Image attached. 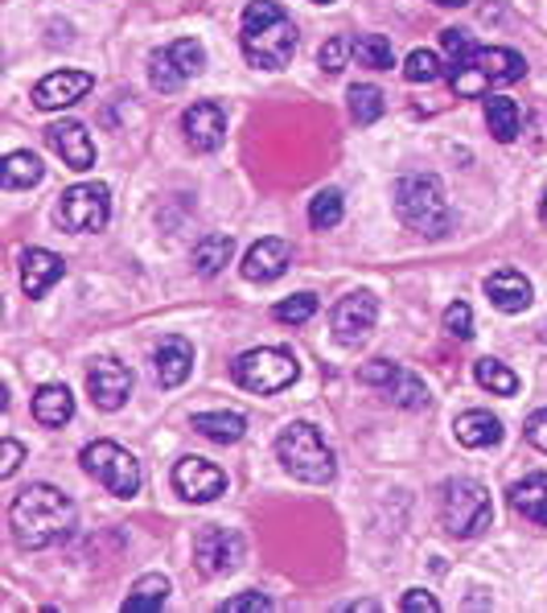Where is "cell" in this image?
I'll list each match as a JSON object with an SVG mask.
<instances>
[{
    "label": "cell",
    "mask_w": 547,
    "mask_h": 613,
    "mask_svg": "<svg viewBox=\"0 0 547 613\" xmlns=\"http://www.w3.org/2000/svg\"><path fill=\"white\" fill-rule=\"evenodd\" d=\"M453 432L465 449H494L498 441H502V420L490 416V412L473 408V412H461V416H457Z\"/></svg>",
    "instance_id": "cell-21"
},
{
    "label": "cell",
    "mask_w": 547,
    "mask_h": 613,
    "mask_svg": "<svg viewBox=\"0 0 547 613\" xmlns=\"http://www.w3.org/2000/svg\"><path fill=\"white\" fill-rule=\"evenodd\" d=\"M272 610V597L264 593H239L231 597V601H223V613H264Z\"/></svg>",
    "instance_id": "cell-42"
},
{
    "label": "cell",
    "mask_w": 547,
    "mask_h": 613,
    "mask_svg": "<svg viewBox=\"0 0 547 613\" xmlns=\"http://www.w3.org/2000/svg\"><path fill=\"white\" fill-rule=\"evenodd\" d=\"M486 124H490V132H494V140H498V145H510V140L519 136V128H523L519 103H514V99H507V95H490V99H486Z\"/></svg>",
    "instance_id": "cell-26"
},
{
    "label": "cell",
    "mask_w": 547,
    "mask_h": 613,
    "mask_svg": "<svg viewBox=\"0 0 547 613\" xmlns=\"http://www.w3.org/2000/svg\"><path fill=\"white\" fill-rule=\"evenodd\" d=\"M46 140H50V149L62 157L66 169L87 173V169L95 165V140L78 120H58V124H50V128H46Z\"/></svg>",
    "instance_id": "cell-16"
},
{
    "label": "cell",
    "mask_w": 547,
    "mask_h": 613,
    "mask_svg": "<svg viewBox=\"0 0 547 613\" xmlns=\"http://www.w3.org/2000/svg\"><path fill=\"white\" fill-rule=\"evenodd\" d=\"M440 50H445L449 66L457 71V66H461V62H465V58H470L477 46H473L470 29H440Z\"/></svg>",
    "instance_id": "cell-39"
},
{
    "label": "cell",
    "mask_w": 547,
    "mask_h": 613,
    "mask_svg": "<svg viewBox=\"0 0 547 613\" xmlns=\"http://www.w3.org/2000/svg\"><path fill=\"white\" fill-rule=\"evenodd\" d=\"M378 321V301L371 293H350V297H341L334 305V314H330V326H334V338H338L341 346H359L362 338L375 330Z\"/></svg>",
    "instance_id": "cell-13"
},
{
    "label": "cell",
    "mask_w": 547,
    "mask_h": 613,
    "mask_svg": "<svg viewBox=\"0 0 547 613\" xmlns=\"http://www.w3.org/2000/svg\"><path fill=\"white\" fill-rule=\"evenodd\" d=\"M231 375H235V383H239V388L256 391V395H276V391L297 383L301 367H297L293 351H281V346H260V351L239 354V358H235V367H231Z\"/></svg>",
    "instance_id": "cell-8"
},
{
    "label": "cell",
    "mask_w": 547,
    "mask_h": 613,
    "mask_svg": "<svg viewBox=\"0 0 547 613\" xmlns=\"http://www.w3.org/2000/svg\"><path fill=\"white\" fill-rule=\"evenodd\" d=\"M396 375H399L396 363H383V358H378V363H366V367H362L359 383H366V388H391Z\"/></svg>",
    "instance_id": "cell-41"
},
{
    "label": "cell",
    "mask_w": 547,
    "mask_h": 613,
    "mask_svg": "<svg viewBox=\"0 0 547 613\" xmlns=\"http://www.w3.org/2000/svg\"><path fill=\"white\" fill-rule=\"evenodd\" d=\"M87 391H91V404L103 412H120L133 395V371L120 363V358H95L91 371H87Z\"/></svg>",
    "instance_id": "cell-11"
},
{
    "label": "cell",
    "mask_w": 547,
    "mask_h": 613,
    "mask_svg": "<svg viewBox=\"0 0 547 613\" xmlns=\"http://www.w3.org/2000/svg\"><path fill=\"white\" fill-rule=\"evenodd\" d=\"M231 256H235V240L231 235H207V240L194 247V272L207 280L219 277L231 263Z\"/></svg>",
    "instance_id": "cell-28"
},
{
    "label": "cell",
    "mask_w": 547,
    "mask_h": 613,
    "mask_svg": "<svg viewBox=\"0 0 547 613\" xmlns=\"http://www.w3.org/2000/svg\"><path fill=\"white\" fill-rule=\"evenodd\" d=\"M288 263H293L288 243L276 240V235H268V240H260L244 256V277L251 280V284H272V280L284 277V268H288Z\"/></svg>",
    "instance_id": "cell-18"
},
{
    "label": "cell",
    "mask_w": 547,
    "mask_h": 613,
    "mask_svg": "<svg viewBox=\"0 0 547 613\" xmlns=\"http://www.w3.org/2000/svg\"><path fill=\"white\" fill-rule=\"evenodd\" d=\"M244 54L260 71H284L297 54V25L276 0H251L244 9Z\"/></svg>",
    "instance_id": "cell-2"
},
{
    "label": "cell",
    "mask_w": 547,
    "mask_h": 613,
    "mask_svg": "<svg viewBox=\"0 0 547 613\" xmlns=\"http://www.w3.org/2000/svg\"><path fill=\"white\" fill-rule=\"evenodd\" d=\"M527 75V58L507 46H490V50H473L461 66L453 71V95L461 99H477L490 95V87H507Z\"/></svg>",
    "instance_id": "cell-5"
},
{
    "label": "cell",
    "mask_w": 547,
    "mask_h": 613,
    "mask_svg": "<svg viewBox=\"0 0 547 613\" xmlns=\"http://www.w3.org/2000/svg\"><path fill=\"white\" fill-rule=\"evenodd\" d=\"M313 314H318V297H313V293H297V297L281 301V305L272 309V317H276L281 326H304Z\"/></svg>",
    "instance_id": "cell-37"
},
{
    "label": "cell",
    "mask_w": 547,
    "mask_h": 613,
    "mask_svg": "<svg viewBox=\"0 0 547 613\" xmlns=\"http://www.w3.org/2000/svg\"><path fill=\"white\" fill-rule=\"evenodd\" d=\"M309 223H313V231H330V226L341 223V194L338 189H321L318 198L309 203Z\"/></svg>",
    "instance_id": "cell-35"
},
{
    "label": "cell",
    "mask_w": 547,
    "mask_h": 613,
    "mask_svg": "<svg viewBox=\"0 0 547 613\" xmlns=\"http://www.w3.org/2000/svg\"><path fill=\"white\" fill-rule=\"evenodd\" d=\"M170 58H173V66L182 71L186 78L194 75H202L207 71V50H202V41H194V38H177L170 46Z\"/></svg>",
    "instance_id": "cell-34"
},
{
    "label": "cell",
    "mask_w": 547,
    "mask_h": 613,
    "mask_svg": "<svg viewBox=\"0 0 547 613\" xmlns=\"http://www.w3.org/2000/svg\"><path fill=\"white\" fill-rule=\"evenodd\" d=\"M445 330H449V338H457V342H470L473 338V309L465 301H453V305L445 309Z\"/></svg>",
    "instance_id": "cell-40"
},
{
    "label": "cell",
    "mask_w": 547,
    "mask_h": 613,
    "mask_svg": "<svg viewBox=\"0 0 547 613\" xmlns=\"http://www.w3.org/2000/svg\"><path fill=\"white\" fill-rule=\"evenodd\" d=\"M523 432H527V441L539 449V453H547V408L531 412L527 425H523Z\"/></svg>",
    "instance_id": "cell-45"
},
{
    "label": "cell",
    "mask_w": 547,
    "mask_h": 613,
    "mask_svg": "<svg viewBox=\"0 0 547 613\" xmlns=\"http://www.w3.org/2000/svg\"><path fill=\"white\" fill-rule=\"evenodd\" d=\"M539 219L547 223V194H544V206H539Z\"/></svg>",
    "instance_id": "cell-47"
},
{
    "label": "cell",
    "mask_w": 547,
    "mask_h": 613,
    "mask_svg": "<svg viewBox=\"0 0 547 613\" xmlns=\"http://www.w3.org/2000/svg\"><path fill=\"white\" fill-rule=\"evenodd\" d=\"M112 219V189L103 182H78L62 194L58 203V223L75 235H87V231H103Z\"/></svg>",
    "instance_id": "cell-9"
},
{
    "label": "cell",
    "mask_w": 547,
    "mask_h": 613,
    "mask_svg": "<svg viewBox=\"0 0 547 613\" xmlns=\"http://www.w3.org/2000/svg\"><path fill=\"white\" fill-rule=\"evenodd\" d=\"M433 4H440V9H461V4H470V0H433Z\"/></svg>",
    "instance_id": "cell-46"
},
{
    "label": "cell",
    "mask_w": 547,
    "mask_h": 613,
    "mask_svg": "<svg viewBox=\"0 0 547 613\" xmlns=\"http://www.w3.org/2000/svg\"><path fill=\"white\" fill-rule=\"evenodd\" d=\"M91 87H95V75H87V71H54V75H46L34 87V108H41V112H62V108H71L78 99H87Z\"/></svg>",
    "instance_id": "cell-14"
},
{
    "label": "cell",
    "mask_w": 547,
    "mask_h": 613,
    "mask_svg": "<svg viewBox=\"0 0 547 613\" xmlns=\"http://www.w3.org/2000/svg\"><path fill=\"white\" fill-rule=\"evenodd\" d=\"M396 214L403 226H412L420 235H445L449 231V203L445 186L433 173H408L396 182Z\"/></svg>",
    "instance_id": "cell-4"
},
{
    "label": "cell",
    "mask_w": 547,
    "mask_h": 613,
    "mask_svg": "<svg viewBox=\"0 0 547 613\" xmlns=\"http://www.w3.org/2000/svg\"><path fill=\"white\" fill-rule=\"evenodd\" d=\"M350 54H355V41H350V38H330L325 46H321V54H318L321 71H325V75H341V71H346V62H350Z\"/></svg>",
    "instance_id": "cell-38"
},
{
    "label": "cell",
    "mask_w": 547,
    "mask_h": 613,
    "mask_svg": "<svg viewBox=\"0 0 547 613\" xmlns=\"http://www.w3.org/2000/svg\"><path fill=\"white\" fill-rule=\"evenodd\" d=\"M276 457H281V465L293 478H301L309 486L334 482V474H338L334 449L321 441V432L309 420H297V425L284 428L276 437Z\"/></svg>",
    "instance_id": "cell-3"
},
{
    "label": "cell",
    "mask_w": 547,
    "mask_h": 613,
    "mask_svg": "<svg viewBox=\"0 0 547 613\" xmlns=\"http://www.w3.org/2000/svg\"><path fill=\"white\" fill-rule=\"evenodd\" d=\"M247 543L239 531L231 527H202L198 539H194V564L202 576H227L244 564Z\"/></svg>",
    "instance_id": "cell-10"
},
{
    "label": "cell",
    "mask_w": 547,
    "mask_h": 613,
    "mask_svg": "<svg viewBox=\"0 0 547 613\" xmlns=\"http://www.w3.org/2000/svg\"><path fill=\"white\" fill-rule=\"evenodd\" d=\"M313 4H334V0H313Z\"/></svg>",
    "instance_id": "cell-48"
},
{
    "label": "cell",
    "mask_w": 547,
    "mask_h": 613,
    "mask_svg": "<svg viewBox=\"0 0 547 613\" xmlns=\"http://www.w3.org/2000/svg\"><path fill=\"white\" fill-rule=\"evenodd\" d=\"M387 395L396 400L399 408H408V412H424L428 408V388L415 379V375H408V371H399L396 375V383L387 388Z\"/></svg>",
    "instance_id": "cell-32"
},
{
    "label": "cell",
    "mask_w": 547,
    "mask_h": 613,
    "mask_svg": "<svg viewBox=\"0 0 547 613\" xmlns=\"http://www.w3.org/2000/svg\"><path fill=\"white\" fill-rule=\"evenodd\" d=\"M350 115L359 124H375L378 115H383V91H378L375 83H355L350 87Z\"/></svg>",
    "instance_id": "cell-31"
},
{
    "label": "cell",
    "mask_w": 547,
    "mask_h": 613,
    "mask_svg": "<svg viewBox=\"0 0 547 613\" xmlns=\"http://www.w3.org/2000/svg\"><path fill=\"white\" fill-rule=\"evenodd\" d=\"M440 75H445V66H440L436 50H412L408 62H403V78L408 83H436Z\"/></svg>",
    "instance_id": "cell-36"
},
{
    "label": "cell",
    "mask_w": 547,
    "mask_h": 613,
    "mask_svg": "<svg viewBox=\"0 0 547 613\" xmlns=\"http://www.w3.org/2000/svg\"><path fill=\"white\" fill-rule=\"evenodd\" d=\"M194 432H202L214 445H235V441H244L247 420L239 412H198L194 416Z\"/></svg>",
    "instance_id": "cell-24"
},
{
    "label": "cell",
    "mask_w": 547,
    "mask_h": 613,
    "mask_svg": "<svg viewBox=\"0 0 547 613\" xmlns=\"http://www.w3.org/2000/svg\"><path fill=\"white\" fill-rule=\"evenodd\" d=\"M173 490L186 502H214L227 494V474L207 457H182L173 465Z\"/></svg>",
    "instance_id": "cell-12"
},
{
    "label": "cell",
    "mask_w": 547,
    "mask_h": 613,
    "mask_svg": "<svg viewBox=\"0 0 547 613\" xmlns=\"http://www.w3.org/2000/svg\"><path fill=\"white\" fill-rule=\"evenodd\" d=\"M152 367H157V383L161 388H182L189 379V371H194V346H189L182 334H170L161 338V346H157V354H152Z\"/></svg>",
    "instance_id": "cell-19"
},
{
    "label": "cell",
    "mask_w": 547,
    "mask_h": 613,
    "mask_svg": "<svg viewBox=\"0 0 547 613\" xmlns=\"http://www.w3.org/2000/svg\"><path fill=\"white\" fill-rule=\"evenodd\" d=\"M0 173H4V186H9V189H29V186H38L41 177H46V165H41L38 152L17 149V152H9V157H4Z\"/></svg>",
    "instance_id": "cell-27"
},
{
    "label": "cell",
    "mask_w": 547,
    "mask_h": 613,
    "mask_svg": "<svg viewBox=\"0 0 547 613\" xmlns=\"http://www.w3.org/2000/svg\"><path fill=\"white\" fill-rule=\"evenodd\" d=\"M510 506H514L523 519L547 527V474H531V478L510 486Z\"/></svg>",
    "instance_id": "cell-23"
},
{
    "label": "cell",
    "mask_w": 547,
    "mask_h": 613,
    "mask_svg": "<svg viewBox=\"0 0 547 613\" xmlns=\"http://www.w3.org/2000/svg\"><path fill=\"white\" fill-rule=\"evenodd\" d=\"M149 78H152V87L161 95H173V91H182V83H186V75L173 66V58H170V46L165 50H157V54L149 58Z\"/></svg>",
    "instance_id": "cell-33"
},
{
    "label": "cell",
    "mask_w": 547,
    "mask_h": 613,
    "mask_svg": "<svg viewBox=\"0 0 547 613\" xmlns=\"http://www.w3.org/2000/svg\"><path fill=\"white\" fill-rule=\"evenodd\" d=\"M165 601H170V576L149 573L136 580L133 593H128V601H124L120 610L124 613H161L165 610Z\"/></svg>",
    "instance_id": "cell-25"
},
{
    "label": "cell",
    "mask_w": 547,
    "mask_h": 613,
    "mask_svg": "<svg viewBox=\"0 0 547 613\" xmlns=\"http://www.w3.org/2000/svg\"><path fill=\"white\" fill-rule=\"evenodd\" d=\"M473 379H477L486 391H494V395H514V391H519V375L510 371L507 363L490 358V354L473 363Z\"/></svg>",
    "instance_id": "cell-29"
},
{
    "label": "cell",
    "mask_w": 547,
    "mask_h": 613,
    "mask_svg": "<svg viewBox=\"0 0 547 613\" xmlns=\"http://www.w3.org/2000/svg\"><path fill=\"white\" fill-rule=\"evenodd\" d=\"M399 610L403 613H440V601L433 593H424V589H408L403 601H399Z\"/></svg>",
    "instance_id": "cell-44"
},
{
    "label": "cell",
    "mask_w": 547,
    "mask_h": 613,
    "mask_svg": "<svg viewBox=\"0 0 547 613\" xmlns=\"http://www.w3.org/2000/svg\"><path fill=\"white\" fill-rule=\"evenodd\" d=\"M486 297L498 314H523L531 309V301H535V289H531V280L523 272H514V268H502V272H494L486 280Z\"/></svg>",
    "instance_id": "cell-20"
},
{
    "label": "cell",
    "mask_w": 547,
    "mask_h": 613,
    "mask_svg": "<svg viewBox=\"0 0 547 613\" xmlns=\"http://www.w3.org/2000/svg\"><path fill=\"white\" fill-rule=\"evenodd\" d=\"M78 462L115 499H136L140 494L145 474H140V462L124 445H115V441H91V445H83Z\"/></svg>",
    "instance_id": "cell-7"
},
{
    "label": "cell",
    "mask_w": 547,
    "mask_h": 613,
    "mask_svg": "<svg viewBox=\"0 0 547 613\" xmlns=\"http://www.w3.org/2000/svg\"><path fill=\"white\" fill-rule=\"evenodd\" d=\"M9 523H13V536H17L21 548L41 552V548H54V543H62V539L71 536V527H75V502H71V494H62L58 486L34 482L13 499Z\"/></svg>",
    "instance_id": "cell-1"
},
{
    "label": "cell",
    "mask_w": 547,
    "mask_h": 613,
    "mask_svg": "<svg viewBox=\"0 0 547 613\" xmlns=\"http://www.w3.org/2000/svg\"><path fill=\"white\" fill-rule=\"evenodd\" d=\"M71 416H75V395H71V388H62V383L38 388V395H34V420L38 425L62 428L71 425Z\"/></svg>",
    "instance_id": "cell-22"
},
{
    "label": "cell",
    "mask_w": 547,
    "mask_h": 613,
    "mask_svg": "<svg viewBox=\"0 0 547 613\" xmlns=\"http://www.w3.org/2000/svg\"><path fill=\"white\" fill-rule=\"evenodd\" d=\"M182 128H186V145L194 152H214L223 145V136H227V112H223L219 103L202 99V103L186 108Z\"/></svg>",
    "instance_id": "cell-15"
},
{
    "label": "cell",
    "mask_w": 547,
    "mask_h": 613,
    "mask_svg": "<svg viewBox=\"0 0 547 613\" xmlns=\"http://www.w3.org/2000/svg\"><path fill=\"white\" fill-rule=\"evenodd\" d=\"M21 462H25V445L13 441V437H4L0 441V478H13Z\"/></svg>",
    "instance_id": "cell-43"
},
{
    "label": "cell",
    "mask_w": 547,
    "mask_h": 613,
    "mask_svg": "<svg viewBox=\"0 0 547 613\" xmlns=\"http://www.w3.org/2000/svg\"><path fill=\"white\" fill-rule=\"evenodd\" d=\"M355 58H359V66H371V71H391L396 66V50H391V41L383 38V34H362V38H355Z\"/></svg>",
    "instance_id": "cell-30"
},
{
    "label": "cell",
    "mask_w": 547,
    "mask_h": 613,
    "mask_svg": "<svg viewBox=\"0 0 547 613\" xmlns=\"http://www.w3.org/2000/svg\"><path fill=\"white\" fill-rule=\"evenodd\" d=\"M494 519V502L490 490L473 478H453L445 482V494H440V523L445 531L457 539H473L482 536Z\"/></svg>",
    "instance_id": "cell-6"
},
{
    "label": "cell",
    "mask_w": 547,
    "mask_h": 613,
    "mask_svg": "<svg viewBox=\"0 0 547 613\" xmlns=\"http://www.w3.org/2000/svg\"><path fill=\"white\" fill-rule=\"evenodd\" d=\"M62 272H66L62 256L46 252V247H29V252L21 256V289H25V297H34V301L46 297L58 280H62Z\"/></svg>",
    "instance_id": "cell-17"
}]
</instances>
